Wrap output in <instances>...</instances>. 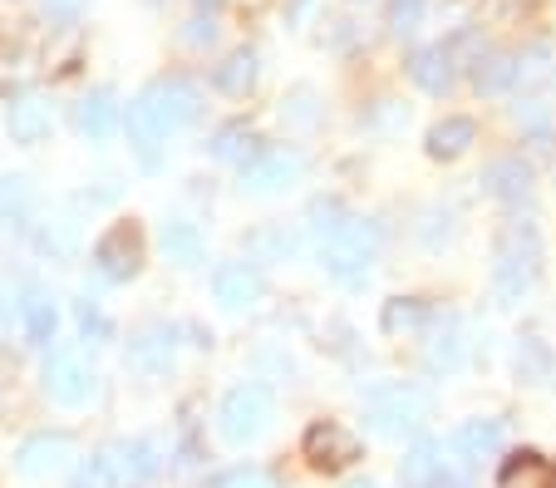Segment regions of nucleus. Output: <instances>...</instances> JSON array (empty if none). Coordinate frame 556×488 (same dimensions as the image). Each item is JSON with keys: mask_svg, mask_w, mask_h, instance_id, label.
<instances>
[{"mask_svg": "<svg viewBox=\"0 0 556 488\" xmlns=\"http://www.w3.org/2000/svg\"><path fill=\"white\" fill-rule=\"evenodd\" d=\"M429 321H439L429 301L400 297V301H389V306H384V330H389V336H414V330H424Z\"/></svg>", "mask_w": 556, "mask_h": 488, "instance_id": "obj_26", "label": "nucleus"}, {"mask_svg": "<svg viewBox=\"0 0 556 488\" xmlns=\"http://www.w3.org/2000/svg\"><path fill=\"white\" fill-rule=\"evenodd\" d=\"M5 128H11V138L21 143V149H40L45 138H50V128H54V114H50V104H45V95H35V89H15L11 104H5Z\"/></svg>", "mask_w": 556, "mask_h": 488, "instance_id": "obj_11", "label": "nucleus"}, {"mask_svg": "<svg viewBox=\"0 0 556 488\" xmlns=\"http://www.w3.org/2000/svg\"><path fill=\"white\" fill-rule=\"evenodd\" d=\"M94 276L99 281H109V287H124V281H134L138 266H143V233H138V223H114L104 237L94 242Z\"/></svg>", "mask_w": 556, "mask_h": 488, "instance_id": "obj_6", "label": "nucleus"}, {"mask_svg": "<svg viewBox=\"0 0 556 488\" xmlns=\"http://www.w3.org/2000/svg\"><path fill=\"white\" fill-rule=\"evenodd\" d=\"M40 252H50V256H70L74 252V242H79V223H70V217H54V223H45L40 227Z\"/></svg>", "mask_w": 556, "mask_h": 488, "instance_id": "obj_30", "label": "nucleus"}, {"mask_svg": "<svg viewBox=\"0 0 556 488\" xmlns=\"http://www.w3.org/2000/svg\"><path fill=\"white\" fill-rule=\"evenodd\" d=\"M198 109H202V95H198L192 79H182V75L153 79V85L124 109V134H128V149H134L138 168L143 173L163 168L168 138L182 134V128L198 118Z\"/></svg>", "mask_w": 556, "mask_h": 488, "instance_id": "obj_1", "label": "nucleus"}, {"mask_svg": "<svg viewBox=\"0 0 556 488\" xmlns=\"http://www.w3.org/2000/svg\"><path fill=\"white\" fill-rule=\"evenodd\" d=\"M262 291H266V281L252 262H222L217 272H212V297H217V306H227V311L256 306Z\"/></svg>", "mask_w": 556, "mask_h": 488, "instance_id": "obj_14", "label": "nucleus"}, {"mask_svg": "<svg viewBox=\"0 0 556 488\" xmlns=\"http://www.w3.org/2000/svg\"><path fill=\"white\" fill-rule=\"evenodd\" d=\"M497 488H556V464L532 449H517L497 468Z\"/></svg>", "mask_w": 556, "mask_h": 488, "instance_id": "obj_17", "label": "nucleus"}, {"mask_svg": "<svg viewBox=\"0 0 556 488\" xmlns=\"http://www.w3.org/2000/svg\"><path fill=\"white\" fill-rule=\"evenodd\" d=\"M517 124L542 128L546 124V99H527V104H517Z\"/></svg>", "mask_w": 556, "mask_h": 488, "instance_id": "obj_36", "label": "nucleus"}, {"mask_svg": "<svg viewBox=\"0 0 556 488\" xmlns=\"http://www.w3.org/2000/svg\"><path fill=\"white\" fill-rule=\"evenodd\" d=\"M5 316H11V311H5V301H0V330H5Z\"/></svg>", "mask_w": 556, "mask_h": 488, "instance_id": "obj_38", "label": "nucleus"}, {"mask_svg": "<svg viewBox=\"0 0 556 488\" xmlns=\"http://www.w3.org/2000/svg\"><path fill=\"white\" fill-rule=\"evenodd\" d=\"M99 459H104V468L114 474V488H143L157 478V468H163V454H157L153 439H109L104 449H99Z\"/></svg>", "mask_w": 556, "mask_h": 488, "instance_id": "obj_8", "label": "nucleus"}, {"mask_svg": "<svg viewBox=\"0 0 556 488\" xmlns=\"http://www.w3.org/2000/svg\"><path fill=\"white\" fill-rule=\"evenodd\" d=\"M207 153L212 159H222V163H247L256 153V134L247 124H222L217 134H212Z\"/></svg>", "mask_w": 556, "mask_h": 488, "instance_id": "obj_27", "label": "nucleus"}, {"mask_svg": "<svg viewBox=\"0 0 556 488\" xmlns=\"http://www.w3.org/2000/svg\"><path fill=\"white\" fill-rule=\"evenodd\" d=\"M375 252H379V227L365 223V217H350V223L326 242V272L336 276L340 287H355V281L369 276Z\"/></svg>", "mask_w": 556, "mask_h": 488, "instance_id": "obj_5", "label": "nucleus"}, {"mask_svg": "<svg viewBox=\"0 0 556 488\" xmlns=\"http://www.w3.org/2000/svg\"><path fill=\"white\" fill-rule=\"evenodd\" d=\"M40 385H45V395H50L54 404L74 410V404H85L89 395H94V371L85 365V355L79 351L54 346V351L45 355V365H40Z\"/></svg>", "mask_w": 556, "mask_h": 488, "instance_id": "obj_7", "label": "nucleus"}, {"mask_svg": "<svg viewBox=\"0 0 556 488\" xmlns=\"http://www.w3.org/2000/svg\"><path fill=\"white\" fill-rule=\"evenodd\" d=\"M182 40H188V45H212V40H217V21H212V15H198V21H188Z\"/></svg>", "mask_w": 556, "mask_h": 488, "instance_id": "obj_35", "label": "nucleus"}, {"mask_svg": "<svg viewBox=\"0 0 556 488\" xmlns=\"http://www.w3.org/2000/svg\"><path fill=\"white\" fill-rule=\"evenodd\" d=\"M424 414H429V390H419V385H379L375 395H369V429L375 435H414V429L424 425Z\"/></svg>", "mask_w": 556, "mask_h": 488, "instance_id": "obj_4", "label": "nucleus"}, {"mask_svg": "<svg viewBox=\"0 0 556 488\" xmlns=\"http://www.w3.org/2000/svg\"><path fill=\"white\" fill-rule=\"evenodd\" d=\"M345 223H350V213L340 208V202H315V208H311V233L320 237V242H330V237H336Z\"/></svg>", "mask_w": 556, "mask_h": 488, "instance_id": "obj_31", "label": "nucleus"}, {"mask_svg": "<svg viewBox=\"0 0 556 488\" xmlns=\"http://www.w3.org/2000/svg\"><path fill=\"white\" fill-rule=\"evenodd\" d=\"M256 75H262V64H256V50H231L227 60L217 64V75H212V85L222 89V95H231V99H247L256 89Z\"/></svg>", "mask_w": 556, "mask_h": 488, "instance_id": "obj_21", "label": "nucleus"}, {"mask_svg": "<svg viewBox=\"0 0 556 488\" xmlns=\"http://www.w3.org/2000/svg\"><path fill=\"white\" fill-rule=\"evenodd\" d=\"M202 488H281L266 468L256 464H237V468H222V474H212Z\"/></svg>", "mask_w": 556, "mask_h": 488, "instance_id": "obj_29", "label": "nucleus"}, {"mask_svg": "<svg viewBox=\"0 0 556 488\" xmlns=\"http://www.w3.org/2000/svg\"><path fill=\"white\" fill-rule=\"evenodd\" d=\"M301 449L311 459V468H320V474H340V468H350L359 459V439L336 420H320V425L305 429Z\"/></svg>", "mask_w": 556, "mask_h": 488, "instance_id": "obj_9", "label": "nucleus"}, {"mask_svg": "<svg viewBox=\"0 0 556 488\" xmlns=\"http://www.w3.org/2000/svg\"><path fill=\"white\" fill-rule=\"evenodd\" d=\"M163 256H168L173 266H202V256H207L202 227L188 223V217H173V223H163Z\"/></svg>", "mask_w": 556, "mask_h": 488, "instance_id": "obj_20", "label": "nucleus"}, {"mask_svg": "<svg viewBox=\"0 0 556 488\" xmlns=\"http://www.w3.org/2000/svg\"><path fill=\"white\" fill-rule=\"evenodd\" d=\"M542 272V237L532 223H507L493 247V291L497 301H522V291Z\"/></svg>", "mask_w": 556, "mask_h": 488, "instance_id": "obj_2", "label": "nucleus"}, {"mask_svg": "<svg viewBox=\"0 0 556 488\" xmlns=\"http://www.w3.org/2000/svg\"><path fill=\"white\" fill-rule=\"evenodd\" d=\"M79 336L94 340V346H104V340H114V326H109V316L94 306V301H79Z\"/></svg>", "mask_w": 556, "mask_h": 488, "instance_id": "obj_33", "label": "nucleus"}, {"mask_svg": "<svg viewBox=\"0 0 556 488\" xmlns=\"http://www.w3.org/2000/svg\"><path fill=\"white\" fill-rule=\"evenodd\" d=\"M497 449H503V420H463L448 435L443 454H448L453 464L472 468V464H483V459H493Z\"/></svg>", "mask_w": 556, "mask_h": 488, "instance_id": "obj_12", "label": "nucleus"}, {"mask_svg": "<svg viewBox=\"0 0 556 488\" xmlns=\"http://www.w3.org/2000/svg\"><path fill=\"white\" fill-rule=\"evenodd\" d=\"M79 128H85V138H94V143H109V138L124 128V104H118L114 89H94V95L79 104Z\"/></svg>", "mask_w": 556, "mask_h": 488, "instance_id": "obj_18", "label": "nucleus"}, {"mask_svg": "<svg viewBox=\"0 0 556 488\" xmlns=\"http://www.w3.org/2000/svg\"><path fill=\"white\" fill-rule=\"evenodd\" d=\"M74 454V439L60 435V429H40V435L21 439V449H15V474L21 478H50L54 468H64V459Z\"/></svg>", "mask_w": 556, "mask_h": 488, "instance_id": "obj_13", "label": "nucleus"}, {"mask_svg": "<svg viewBox=\"0 0 556 488\" xmlns=\"http://www.w3.org/2000/svg\"><path fill=\"white\" fill-rule=\"evenodd\" d=\"M424 0H389V30L394 35H414L424 25Z\"/></svg>", "mask_w": 556, "mask_h": 488, "instance_id": "obj_32", "label": "nucleus"}, {"mask_svg": "<svg viewBox=\"0 0 556 488\" xmlns=\"http://www.w3.org/2000/svg\"><path fill=\"white\" fill-rule=\"evenodd\" d=\"M409 79L424 95H448L453 89V50L448 45H419L409 54Z\"/></svg>", "mask_w": 556, "mask_h": 488, "instance_id": "obj_16", "label": "nucleus"}, {"mask_svg": "<svg viewBox=\"0 0 556 488\" xmlns=\"http://www.w3.org/2000/svg\"><path fill=\"white\" fill-rule=\"evenodd\" d=\"M271 420H276V395H271V385H262V380L231 385L217 404V429L227 445H252V439H262Z\"/></svg>", "mask_w": 556, "mask_h": 488, "instance_id": "obj_3", "label": "nucleus"}, {"mask_svg": "<svg viewBox=\"0 0 556 488\" xmlns=\"http://www.w3.org/2000/svg\"><path fill=\"white\" fill-rule=\"evenodd\" d=\"M400 474H404L409 488H433L439 474H443V449L433 445V439H419V445L409 449V459L400 464Z\"/></svg>", "mask_w": 556, "mask_h": 488, "instance_id": "obj_25", "label": "nucleus"}, {"mask_svg": "<svg viewBox=\"0 0 556 488\" xmlns=\"http://www.w3.org/2000/svg\"><path fill=\"white\" fill-rule=\"evenodd\" d=\"M472 143H478V124L463 114H453V118H443V124L429 128V159H443V163L463 159Z\"/></svg>", "mask_w": 556, "mask_h": 488, "instance_id": "obj_22", "label": "nucleus"}, {"mask_svg": "<svg viewBox=\"0 0 556 488\" xmlns=\"http://www.w3.org/2000/svg\"><path fill=\"white\" fill-rule=\"evenodd\" d=\"M45 11H60V15H70V11H79V0H45Z\"/></svg>", "mask_w": 556, "mask_h": 488, "instance_id": "obj_37", "label": "nucleus"}, {"mask_svg": "<svg viewBox=\"0 0 556 488\" xmlns=\"http://www.w3.org/2000/svg\"><path fill=\"white\" fill-rule=\"evenodd\" d=\"M301 178V153L291 149H256L252 159L242 163V192H281Z\"/></svg>", "mask_w": 556, "mask_h": 488, "instance_id": "obj_10", "label": "nucleus"}, {"mask_svg": "<svg viewBox=\"0 0 556 488\" xmlns=\"http://www.w3.org/2000/svg\"><path fill=\"white\" fill-rule=\"evenodd\" d=\"M30 217V188L25 178H0V227H21Z\"/></svg>", "mask_w": 556, "mask_h": 488, "instance_id": "obj_28", "label": "nucleus"}, {"mask_svg": "<svg viewBox=\"0 0 556 488\" xmlns=\"http://www.w3.org/2000/svg\"><path fill=\"white\" fill-rule=\"evenodd\" d=\"M128 365L143 375H163L173 365V330L168 326L138 330V336L128 340Z\"/></svg>", "mask_w": 556, "mask_h": 488, "instance_id": "obj_19", "label": "nucleus"}, {"mask_svg": "<svg viewBox=\"0 0 556 488\" xmlns=\"http://www.w3.org/2000/svg\"><path fill=\"white\" fill-rule=\"evenodd\" d=\"M472 85H478V95H503V89H513L517 85V54L483 50L472 60Z\"/></svg>", "mask_w": 556, "mask_h": 488, "instance_id": "obj_24", "label": "nucleus"}, {"mask_svg": "<svg viewBox=\"0 0 556 488\" xmlns=\"http://www.w3.org/2000/svg\"><path fill=\"white\" fill-rule=\"evenodd\" d=\"M198 5H207V11H212V5H222V0H198Z\"/></svg>", "mask_w": 556, "mask_h": 488, "instance_id": "obj_40", "label": "nucleus"}, {"mask_svg": "<svg viewBox=\"0 0 556 488\" xmlns=\"http://www.w3.org/2000/svg\"><path fill=\"white\" fill-rule=\"evenodd\" d=\"M345 488H375V484H369V478H359V484H345Z\"/></svg>", "mask_w": 556, "mask_h": 488, "instance_id": "obj_39", "label": "nucleus"}, {"mask_svg": "<svg viewBox=\"0 0 556 488\" xmlns=\"http://www.w3.org/2000/svg\"><path fill=\"white\" fill-rule=\"evenodd\" d=\"M15 316H21V330L30 346H50L54 326H60V311H54V297L45 287H25L21 301H15Z\"/></svg>", "mask_w": 556, "mask_h": 488, "instance_id": "obj_15", "label": "nucleus"}, {"mask_svg": "<svg viewBox=\"0 0 556 488\" xmlns=\"http://www.w3.org/2000/svg\"><path fill=\"white\" fill-rule=\"evenodd\" d=\"M483 188L503 202H522V198H532V168L522 159H497V163H488Z\"/></svg>", "mask_w": 556, "mask_h": 488, "instance_id": "obj_23", "label": "nucleus"}, {"mask_svg": "<svg viewBox=\"0 0 556 488\" xmlns=\"http://www.w3.org/2000/svg\"><path fill=\"white\" fill-rule=\"evenodd\" d=\"M70 488H114V474L104 468V459H85V464L70 474Z\"/></svg>", "mask_w": 556, "mask_h": 488, "instance_id": "obj_34", "label": "nucleus"}]
</instances>
